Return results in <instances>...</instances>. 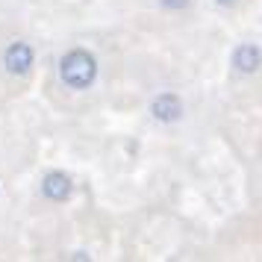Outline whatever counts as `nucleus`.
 <instances>
[{
	"mask_svg": "<svg viewBox=\"0 0 262 262\" xmlns=\"http://www.w3.org/2000/svg\"><path fill=\"white\" fill-rule=\"evenodd\" d=\"M189 3H191V0H159V6H165V9H174V12H177V9H186Z\"/></svg>",
	"mask_w": 262,
	"mask_h": 262,
	"instance_id": "obj_6",
	"label": "nucleus"
},
{
	"mask_svg": "<svg viewBox=\"0 0 262 262\" xmlns=\"http://www.w3.org/2000/svg\"><path fill=\"white\" fill-rule=\"evenodd\" d=\"M156 121H162V124H174V121L183 118V100H180L174 92H165V95H159L154 100V106H150Z\"/></svg>",
	"mask_w": 262,
	"mask_h": 262,
	"instance_id": "obj_3",
	"label": "nucleus"
},
{
	"mask_svg": "<svg viewBox=\"0 0 262 262\" xmlns=\"http://www.w3.org/2000/svg\"><path fill=\"white\" fill-rule=\"evenodd\" d=\"M33 48L27 45V41H12L9 48L3 50V65H6V71L15 74V77H24L30 68H33Z\"/></svg>",
	"mask_w": 262,
	"mask_h": 262,
	"instance_id": "obj_2",
	"label": "nucleus"
},
{
	"mask_svg": "<svg viewBox=\"0 0 262 262\" xmlns=\"http://www.w3.org/2000/svg\"><path fill=\"white\" fill-rule=\"evenodd\" d=\"M233 65H236V71L242 74H253L262 68V50L256 45H238L233 50Z\"/></svg>",
	"mask_w": 262,
	"mask_h": 262,
	"instance_id": "obj_5",
	"label": "nucleus"
},
{
	"mask_svg": "<svg viewBox=\"0 0 262 262\" xmlns=\"http://www.w3.org/2000/svg\"><path fill=\"white\" fill-rule=\"evenodd\" d=\"M215 3H218V6H227V9H230V6H236L238 0H215Z\"/></svg>",
	"mask_w": 262,
	"mask_h": 262,
	"instance_id": "obj_7",
	"label": "nucleus"
},
{
	"mask_svg": "<svg viewBox=\"0 0 262 262\" xmlns=\"http://www.w3.org/2000/svg\"><path fill=\"white\" fill-rule=\"evenodd\" d=\"M59 74H62V83L74 89V92H83L89 85L95 83L97 77V59L89 53V50H71L65 53L59 62Z\"/></svg>",
	"mask_w": 262,
	"mask_h": 262,
	"instance_id": "obj_1",
	"label": "nucleus"
},
{
	"mask_svg": "<svg viewBox=\"0 0 262 262\" xmlns=\"http://www.w3.org/2000/svg\"><path fill=\"white\" fill-rule=\"evenodd\" d=\"M41 191H45V198L48 201H68L71 198V177L68 174H62V171H50L48 177L41 180Z\"/></svg>",
	"mask_w": 262,
	"mask_h": 262,
	"instance_id": "obj_4",
	"label": "nucleus"
}]
</instances>
